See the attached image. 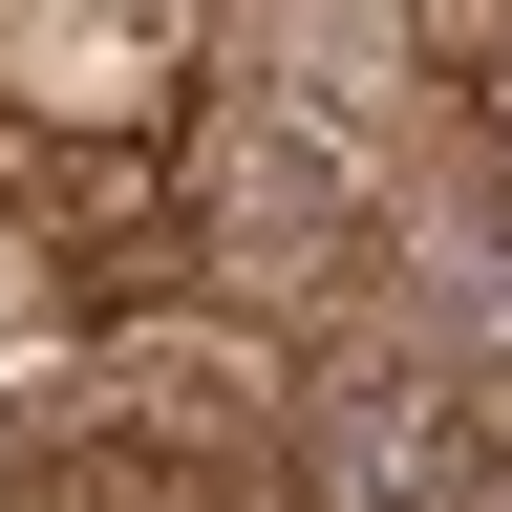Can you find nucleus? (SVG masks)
Returning a JSON list of instances; mask_svg holds the SVG:
<instances>
[{
    "label": "nucleus",
    "instance_id": "obj_4",
    "mask_svg": "<svg viewBox=\"0 0 512 512\" xmlns=\"http://www.w3.org/2000/svg\"><path fill=\"white\" fill-rule=\"evenodd\" d=\"M448 107H470V150H512V0H491L470 43H448Z\"/></svg>",
    "mask_w": 512,
    "mask_h": 512
},
{
    "label": "nucleus",
    "instance_id": "obj_1",
    "mask_svg": "<svg viewBox=\"0 0 512 512\" xmlns=\"http://www.w3.org/2000/svg\"><path fill=\"white\" fill-rule=\"evenodd\" d=\"M512 491V384H470L406 320H342V342L278 363V512H491Z\"/></svg>",
    "mask_w": 512,
    "mask_h": 512
},
{
    "label": "nucleus",
    "instance_id": "obj_3",
    "mask_svg": "<svg viewBox=\"0 0 512 512\" xmlns=\"http://www.w3.org/2000/svg\"><path fill=\"white\" fill-rule=\"evenodd\" d=\"M0 512H235V491H214V427H150L128 384H86L0 427Z\"/></svg>",
    "mask_w": 512,
    "mask_h": 512
},
{
    "label": "nucleus",
    "instance_id": "obj_2",
    "mask_svg": "<svg viewBox=\"0 0 512 512\" xmlns=\"http://www.w3.org/2000/svg\"><path fill=\"white\" fill-rule=\"evenodd\" d=\"M406 171H427V150H384V128H342V107L235 86V64H214V107H192V256H214L235 299L363 278L384 214H406Z\"/></svg>",
    "mask_w": 512,
    "mask_h": 512
}]
</instances>
